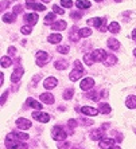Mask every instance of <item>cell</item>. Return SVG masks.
Masks as SVG:
<instances>
[{
  "mask_svg": "<svg viewBox=\"0 0 136 149\" xmlns=\"http://www.w3.org/2000/svg\"><path fill=\"white\" fill-rule=\"evenodd\" d=\"M19 141H22V140H18L15 132L14 133H10V134H7V137H6V148H7V149H18L19 146L25 148L26 145H20V144H19Z\"/></svg>",
  "mask_w": 136,
  "mask_h": 149,
  "instance_id": "6da1fadb",
  "label": "cell"
},
{
  "mask_svg": "<svg viewBox=\"0 0 136 149\" xmlns=\"http://www.w3.org/2000/svg\"><path fill=\"white\" fill-rule=\"evenodd\" d=\"M51 137L55 140V141H65L67 134L61 126H54L51 130Z\"/></svg>",
  "mask_w": 136,
  "mask_h": 149,
  "instance_id": "7a4b0ae2",
  "label": "cell"
},
{
  "mask_svg": "<svg viewBox=\"0 0 136 149\" xmlns=\"http://www.w3.org/2000/svg\"><path fill=\"white\" fill-rule=\"evenodd\" d=\"M50 59V55L47 54V52L45 51H38L36 52V63H38V66H45L46 62H49Z\"/></svg>",
  "mask_w": 136,
  "mask_h": 149,
  "instance_id": "3957f363",
  "label": "cell"
},
{
  "mask_svg": "<svg viewBox=\"0 0 136 149\" xmlns=\"http://www.w3.org/2000/svg\"><path fill=\"white\" fill-rule=\"evenodd\" d=\"M32 118H35L36 121L39 122H43V124H46V122L50 121V116L46 114V113H42V111H32Z\"/></svg>",
  "mask_w": 136,
  "mask_h": 149,
  "instance_id": "277c9868",
  "label": "cell"
},
{
  "mask_svg": "<svg viewBox=\"0 0 136 149\" xmlns=\"http://www.w3.org/2000/svg\"><path fill=\"white\" fill-rule=\"evenodd\" d=\"M92 54H93L94 61H96V62H104L105 59H107V56H108V54H107V52H105L102 49L94 50Z\"/></svg>",
  "mask_w": 136,
  "mask_h": 149,
  "instance_id": "5b68a950",
  "label": "cell"
},
{
  "mask_svg": "<svg viewBox=\"0 0 136 149\" xmlns=\"http://www.w3.org/2000/svg\"><path fill=\"white\" fill-rule=\"evenodd\" d=\"M94 86V81L93 78H85V79L81 81V90H84V91H88V90H90L92 87Z\"/></svg>",
  "mask_w": 136,
  "mask_h": 149,
  "instance_id": "8992f818",
  "label": "cell"
},
{
  "mask_svg": "<svg viewBox=\"0 0 136 149\" xmlns=\"http://www.w3.org/2000/svg\"><path fill=\"white\" fill-rule=\"evenodd\" d=\"M57 85H58V79H57V78H54V77H49V78H47V79H45V82H43V86H45V89H47V90L54 89Z\"/></svg>",
  "mask_w": 136,
  "mask_h": 149,
  "instance_id": "52a82bcc",
  "label": "cell"
},
{
  "mask_svg": "<svg viewBox=\"0 0 136 149\" xmlns=\"http://www.w3.org/2000/svg\"><path fill=\"white\" fill-rule=\"evenodd\" d=\"M16 126L22 130H26V129L31 128V121H28L27 118H18L16 120Z\"/></svg>",
  "mask_w": 136,
  "mask_h": 149,
  "instance_id": "ba28073f",
  "label": "cell"
},
{
  "mask_svg": "<svg viewBox=\"0 0 136 149\" xmlns=\"http://www.w3.org/2000/svg\"><path fill=\"white\" fill-rule=\"evenodd\" d=\"M69 38L70 40H73V42H78L81 38V35H80V30L74 26V27H72V30H70L69 32Z\"/></svg>",
  "mask_w": 136,
  "mask_h": 149,
  "instance_id": "9c48e42d",
  "label": "cell"
},
{
  "mask_svg": "<svg viewBox=\"0 0 136 149\" xmlns=\"http://www.w3.org/2000/svg\"><path fill=\"white\" fill-rule=\"evenodd\" d=\"M23 73H25L23 67H18V69H15V71L12 73V75H11V82H18V81L22 78Z\"/></svg>",
  "mask_w": 136,
  "mask_h": 149,
  "instance_id": "30bf717a",
  "label": "cell"
},
{
  "mask_svg": "<svg viewBox=\"0 0 136 149\" xmlns=\"http://www.w3.org/2000/svg\"><path fill=\"white\" fill-rule=\"evenodd\" d=\"M115 145V140L113 139H102L98 144V146L101 149H107V148H112V146Z\"/></svg>",
  "mask_w": 136,
  "mask_h": 149,
  "instance_id": "8fae6325",
  "label": "cell"
},
{
  "mask_svg": "<svg viewBox=\"0 0 136 149\" xmlns=\"http://www.w3.org/2000/svg\"><path fill=\"white\" fill-rule=\"evenodd\" d=\"M81 111L86 116H97L100 110H97L96 108H92V106H82V108H81Z\"/></svg>",
  "mask_w": 136,
  "mask_h": 149,
  "instance_id": "7c38bea8",
  "label": "cell"
},
{
  "mask_svg": "<svg viewBox=\"0 0 136 149\" xmlns=\"http://www.w3.org/2000/svg\"><path fill=\"white\" fill-rule=\"evenodd\" d=\"M41 101L42 102H45V104H47V105H53L54 104V97H53V94H50V93H43V94H41Z\"/></svg>",
  "mask_w": 136,
  "mask_h": 149,
  "instance_id": "4fadbf2b",
  "label": "cell"
},
{
  "mask_svg": "<svg viewBox=\"0 0 136 149\" xmlns=\"http://www.w3.org/2000/svg\"><path fill=\"white\" fill-rule=\"evenodd\" d=\"M25 20L27 22L30 26H34V24H36V22H38V15L36 14H27V15H25Z\"/></svg>",
  "mask_w": 136,
  "mask_h": 149,
  "instance_id": "5bb4252c",
  "label": "cell"
},
{
  "mask_svg": "<svg viewBox=\"0 0 136 149\" xmlns=\"http://www.w3.org/2000/svg\"><path fill=\"white\" fill-rule=\"evenodd\" d=\"M88 24L90 26V27H100V26L104 24V20L100 19V17H92L88 20Z\"/></svg>",
  "mask_w": 136,
  "mask_h": 149,
  "instance_id": "9a60e30c",
  "label": "cell"
},
{
  "mask_svg": "<svg viewBox=\"0 0 136 149\" xmlns=\"http://www.w3.org/2000/svg\"><path fill=\"white\" fill-rule=\"evenodd\" d=\"M108 47L111 50H113V51H116V50H119L120 49V43L117 39L115 38H109L108 39Z\"/></svg>",
  "mask_w": 136,
  "mask_h": 149,
  "instance_id": "2e32d148",
  "label": "cell"
},
{
  "mask_svg": "<svg viewBox=\"0 0 136 149\" xmlns=\"http://www.w3.org/2000/svg\"><path fill=\"white\" fill-rule=\"evenodd\" d=\"M27 106L34 108V109H36V110H41V109H42V104L38 102V101H35L34 98H28L27 100Z\"/></svg>",
  "mask_w": 136,
  "mask_h": 149,
  "instance_id": "e0dca14e",
  "label": "cell"
},
{
  "mask_svg": "<svg viewBox=\"0 0 136 149\" xmlns=\"http://www.w3.org/2000/svg\"><path fill=\"white\" fill-rule=\"evenodd\" d=\"M76 6L80 8V10H86V8H89L92 6V3L89 0H77Z\"/></svg>",
  "mask_w": 136,
  "mask_h": 149,
  "instance_id": "ac0fdd59",
  "label": "cell"
},
{
  "mask_svg": "<svg viewBox=\"0 0 136 149\" xmlns=\"http://www.w3.org/2000/svg\"><path fill=\"white\" fill-rule=\"evenodd\" d=\"M54 66H55L57 70H65V69H67L69 63H67V61H65V59H61V61H55V62H54Z\"/></svg>",
  "mask_w": 136,
  "mask_h": 149,
  "instance_id": "d6986e66",
  "label": "cell"
},
{
  "mask_svg": "<svg viewBox=\"0 0 136 149\" xmlns=\"http://www.w3.org/2000/svg\"><path fill=\"white\" fill-rule=\"evenodd\" d=\"M84 73V71H81V70H77V69H74L72 73H70V75H69V78H70V81L72 82H76V81H78L81 78V74Z\"/></svg>",
  "mask_w": 136,
  "mask_h": 149,
  "instance_id": "ffe728a7",
  "label": "cell"
},
{
  "mask_svg": "<svg viewBox=\"0 0 136 149\" xmlns=\"http://www.w3.org/2000/svg\"><path fill=\"white\" fill-rule=\"evenodd\" d=\"M102 134H104V132H102L101 129H93L90 132V139L92 140H101V137H102Z\"/></svg>",
  "mask_w": 136,
  "mask_h": 149,
  "instance_id": "44dd1931",
  "label": "cell"
},
{
  "mask_svg": "<svg viewBox=\"0 0 136 149\" xmlns=\"http://www.w3.org/2000/svg\"><path fill=\"white\" fill-rule=\"evenodd\" d=\"M27 8H31V10H36V11H46V7L43 4H39V3H27Z\"/></svg>",
  "mask_w": 136,
  "mask_h": 149,
  "instance_id": "7402d4cb",
  "label": "cell"
},
{
  "mask_svg": "<svg viewBox=\"0 0 136 149\" xmlns=\"http://www.w3.org/2000/svg\"><path fill=\"white\" fill-rule=\"evenodd\" d=\"M117 62V59H116V56L113 55V54H108V56H107V59L104 61V65L105 66H113L115 63Z\"/></svg>",
  "mask_w": 136,
  "mask_h": 149,
  "instance_id": "603a6c76",
  "label": "cell"
},
{
  "mask_svg": "<svg viewBox=\"0 0 136 149\" xmlns=\"http://www.w3.org/2000/svg\"><path fill=\"white\" fill-rule=\"evenodd\" d=\"M66 22L65 20H60V22H55V23H53L51 28L53 30H60V31H62V30H65L66 28Z\"/></svg>",
  "mask_w": 136,
  "mask_h": 149,
  "instance_id": "cb8c5ba5",
  "label": "cell"
},
{
  "mask_svg": "<svg viewBox=\"0 0 136 149\" xmlns=\"http://www.w3.org/2000/svg\"><path fill=\"white\" fill-rule=\"evenodd\" d=\"M125 105H127V108H129V109H136V97L135 95H129L125 101Z\"/></svg>",
  "mask_w": 136,
  "mask_h": 149,
  "instance_id": "d4e9b609",
  "label": "cell"
},
{
  "mask_svg": "<svg viewBox=\"0 0 136 149\" xmlns=\"http://www.w3.org/2000/svg\"><path fill=\"white\" fill-rule=\"evenodd\" d=\"M108 30H109V32H112V34H119L120 32V24L117 23V22H112L111 24H109Z\"/></svg>",
  "mask_w": 136,
  "mask_h": 149,
  "instance_id": "484cf974",
  "label": "cell"
},
{
  "mask_svg": "<svg viewBox=\"0 0 136 149\" xmlns=\"http://www.w3.org/2000/svg\"><path fill=\"white\" fill-rule=\"evenodd\" d=\"M84 62H85V65H88V66H92V65L96 62L92 52H89V54H85V55H84Z\"/></svg>",
  "mask_w": 136,
  "mask_h": 149,
  "instance_id": "4316f807",
  "label": "cell"
},
{
  "mask_svg": "<svg viewBox=\"0 0 136 149\" xmlns=\"http://www.w3.org/2000/svg\"><path fill=\"white\" fill-rule=\"evenodd\" d=\"M15 19H16V15L14 12H8V14L3 15V20L6 23H12V22H15Z\"/></svg>",
  "mask_w": 136,
  "mask_h": 149,
  "instance_id": "83f0119b",
  "label": "cell"
},
{
  "mask_svg": "<svg viewBox=\"0 0 136 149\" xmlns=\"http://www.w3.org/2000/svg\"><path fill=\"white\" fill-rule=\"evenodd\" d=\"M62 40V35L61 34H51L49 36V42L50 43H60Z\"/></svg>",
  "mask_w": 136,
  "mask_h": 149,
  "instance_id": "f1b7e54d",
  "label": "cell"
},
{
  "mask_svg": "<svg viewBox=\"0 0 136 149\" xmlns=\"http://www.w3.org/2000/svg\"><path fill=\"white\" fill-rule=\"evenodd\" d=\"M111 111H112V108L108 104H101L100 105V113H102V114H109Z\"/></svg>",
  "mask_w": 136,
  "mask_h": 149,
  "instance_id": "f546056e",
  "label": "cell"
},
{
  "mask_svg": "<svg viewBox=\"0 0 136 149\" xmlns=\"http://www.w3.org/2000/svg\"><path fill=\"white\" fill-rule=\"evenodd\" d=\"M0 63H1V67H10L11 63H12V61H11V58H8V56H1V59H0Z\"/></svg>",
  "mask_w": 136,
  "mask_h": 149,
  "instance_id": "4dcf8cb0",
  "label": "cell"
},
{
  "mask_svg": "<svg viewBox=\"0 0 136 149\" xmlns=\"http://www.w3.org/2000/svg\"><path fill=\"white\" fill-rule=\"evenodd\" d=\"M80 35L82 38H88V36H90L92 35V30L90 28H81L80 30Z\"/></svg>",
  "mask_w": 136,
  "mask_h": 149,
  "instance_id": "1f68e13d",
  "label": "cell"
},
{
  "mask_svg": "<svg viewBox=\"0 0 136 149\" xmlns=\"http://www.w3.org/2000/svg\"><path fill=\"white\" fill-rule=\"evenodd\" d=\"M55 20V12H50V14L46 15L45 17V22L46 23H51V22Z\"/></svg>",
  "mask_w": 136,
  "mask_h": 149,
  "instance_id": "d6a6232c",
  "label": "cell"
},
{
  "mask_svg": "<svg viewBox=\"0 0 136 149\" xmlns=\"http://www.w3.org/2000/svg\"><path fill=\"white\" fill-rule=\"evenodd\" d=\"M73 94H74L73 89H66L65 93H63V98H65V100H70V98L73 97Z\"/></svg>",
  "mask_w": 136,
  "mask_h": 149,
  "instance_id": "836d02e7",
  "label": "cell"
},
{
  "mask_svg": "<svg viewBox=\"0 0 136 149\" xmlns=\"http://www.w3.org/2000/svg\"><path fill=\"white\" fill-rule=\"evenodd\" d=\"M20 32L23 35H30L32 32V28H31V26H25V27H22L20 28Z\"/></svg>",
  "mask_w": 136,
  "mask_h": 149,
  "instance_id": "e575fe53",
  "label": "cell"
},
{
  "mask_svg": "<svg viewBox=\"0 0 136 149\" xmlns=\"http://www.w3.org/2000/svg\"><path fill=\"white\" fill-rule=\"evenodd\" d=\"M69 46H58L57 47V51L60 52V54H67L69 52Z\"/></svg>",
  "mask_w": 136,
  "mask_h": 149,
  "instance_id": "d590c367",
  "label": "cell"
},
{
  "mask_svg": "<svg viewBox=\"0 0 136 149\" xmlns=\"http://www.w3.org/2000/svg\"><path fill=\"white\" fill-rule=\"evenodd\" d=\"M15 134H16V137H18V139H20L22 141H26V140H28V134H27V133L15 132Z\"/></svg>",
  "mask_w": 136,
  "mask_h": 149,
  "instance_id": "8d00e7d4",
  "label": "cell"
},
{
  "mask_svg": "<svg viewBox=\"0 0 136 149\" xmlns=\"http://www.w3.org/2000/svg\"><path fill=\"white\" fill-rule=\"evenodd\" d=\"M86 98H89V100H93V101H98V97H97V93H94V91H92V93H88L86 95H85Z\"/></svg>",
  "mask_w": 136,
  "mask_h": 149,
  "instance_id": "74e56055",
  "label": "cell"
},
{
  "mask_svg": "<svg viewBox=\"0 0 136 149\" xmlns=\"http://www.w3.org/2000/svg\"><path fill=\"white\" fill-rule=\"evenodd\" d=\"M61 4H62L63 7H66V8H72V6H73L72 0H61Z\"/></svg>",
  "mask_w": 136,
  "mask_h": 149,
  "instance_id": "f35d334b",
  "label": "cell"
},
{
  "mask_svg": "<svg viewBox=\"0 0 136 149\" xmlns=\"http://www.w3.org/2000/svg\"><path fill=\"white\" fill-rule=\"evenodd\" d=\"M53 10H54V12H55V14H60V15L65 14V11H63L61 7H58V6H53Z\"/></svg>",
  "mask_w": 136,
  "mask_h": 149,
  "instance_id": "ab89813d",
  "label": "cell"
},
{
  "mask_svg": "<svg viewBox=\"0 0 136 149\" xmlns=\"http://www.w3.org/2000/svg\"><path fill=\"white\" fill-rule=\"evenodd\" d=\"M67 125H69V126H70L72 129H74V128H77V125H78V122H77L76 120H69Z\"/></svg>",
  "mask_w": 136,
  "mask_h": 149,
  "instance_id": "60d3db41",
  "label": "cell"
},
{
  "mask_svg": "<svg viewBox=\"0 0 136 149\" xmlns=\"http://www.w3.org/2000/svg\"><path fill=\"white\" fill-rule=\"evenodd\" d=\"M74 69L81 70V71H84V67H82V65H81L80 61H76V62H74Z\"/></svg>",
  "mask_w": 136,
  "mask_h": 149,
  "instance_id": "b9f144b4",
  "label": "cell"
},
{
  "mask_svg": "<svg viewBox=\"0 0 136 149\" xmlns=\"http://www.w3.org/2000/svg\"><path fill=\"white\" fill-rule=\"evenodd\" d=\"M70 16L73 17V19H81L82 14H81V12H72V14H70Z\"/></svg>",
  "mask_w": 136,
  "mask_h": 149,
  "instance_id": "7bdbcfd3",
  "label": "cell"
},
{
  "mask_svg": "<svg viewBox=\"0 0 136 149\" xmlns=\"http://www.w3.org/2000/svg\"><path fill=\"white\" fill-rule=\"evenodd\" d=\"M22 10H23V8H22V6H15V7H14V14L15 15H16V14H20Z\"/></svg>",
  "mask_w": 136,
  "mask_h": 149,
  "instance_id": "ee69618b",
  "label": "cell"
},
{
  "mask_svg": "<svg viewBox=\"0 0 136 149\" xmlns=\"http://www.w3.org/2000/svg\"><path fill=\"white\" fill-rule=\"evenodd\" d=\"M81 124H84V125H92V124H93V121H92V120H88V118H82V120H81Z\"/></svg>",
  "mask_w": 136,
  "mask_h": 149,
  "instance_id": "f6af8a7d",
  "label": "cell"
},
{
  "mask_svg": "<svg viewBox=\"0 0 136 149\" xmlns=\"http://www.w3.org/2000/svg\"><path fill=\"white\" fill-rule=\"evenodd\" d=\"M15 52H16V50H15L14 47H10V49H8V54H11V55H15Z\"/></svg>",
  "mask_w": 136,
  "mask_h": 149,
  "instance_id": "bcb514c9",
  "label": "cell"
},
{
  "mask_svg": "<svg viewBox=\"0 0 136 149\" xmlns=\"http://www.w3.org/2000/svg\"><path fill=\"white\" fill-rule=\"evenodd\" d=\"M7 91L6 93H3V95H1V105H4V101H6V98H7Z\"/></svg>",
  "mask_w": 136,
  "mask_h": 149,
  "instance_id": "7dc6e473",
  "label": "cell"
},
{
  "mask_svg": "<svg viewBox=\"0 0 136 149\" xmlns=\"http://www.w3.org/2000/svg\"><path fill=\"white\" fill-rule=\"evenodd\" d=\"M69 142H65L63 145H60V149H66V148H69Z\"/></svg>",
  "mask_w": 136,
  "mask_h": 149,
  "instance_id": "c3c4849f",
  "label": "cell"
},
{
  "mask_svg": "<svg viewBox=\"0 0 136 149\" xmlns=\"http://www.w3.org/2000/svg\"><path fill=\"white\" fill-rule=\"evenodd\" d=\"M132 38H133V40L136 42V28H135V30H133V31H132Z\"/></svg>",
  "mask_w": 136,
  "mask_h": 149,
  "instance_id": "681fc988",
  "label": "cell"
},
{
  "mask_svg": "<svg viewBox=\"0 0 136 149\" xmlns=\"http://www.w3.org/2000/svg\"><path fill=\"white\" fill-rule=\"evenodd\" d=\"M7 6H8V3H7V1H3V3H1V10H3L4 7H7Z\"/></svg>",
  "mask_w": 136,
  "mask_h": 149,
  "instance_id": "f907efd6",
  "label": "cell"
},
{
  "mask_svg": "<svg viewBox=\"0 0 136 149\" xmlns=\"http://www.w3.org/2000/svg\"><path fill=\"white\" fill-rule=\"evenodd\" d=\"M3 82H4V78H3V74H0V83L3 85Z\"/></svg>",
  "mask_w": 136,
  "mask_h": 149,
  "instance_id": "816d5d0a",
  "label": "cell"
},
{
  "mask_svg": "<svg viewBox=\"0 0 136 149\" xmlns=\"http://www.w3.org/2000/svg\"><path fill=\"white\" fill-rule=\"evenodd\" d=\"M41 79V75H38V77H34V82H36V81H39Z\"/></svg>",
  "mask_w": 136,
  "mask_h": 149,
  "instance_id": "f5cc1de1",
  "label": "cell"
},
{
  "mask_svg": "<svg viewBox=\"0 0 136 149\" xmlns=\"http://www.w3.org/2000/svg\"><path fill=\"white\" fill-rule=\"evenodd\" d=\"M109 149H121V148H120V146H116V145H113V146H112V148H109Z\"/></svg>",
  "mask_w": 136,
  "mask_h": 149,
  "instance_id": "db71d44e",
  "label": "cell"
},
{
  "mask_svg": "<svg viewBox=\"0 0 136 149\" xmlns=\"http://www.w3.org/2000/svg\"><path fill=\"white\" fill-rule=\"evenodd\" d=\"M42 1H43V3H49L50 0H42Z\"/></svg>",
  "mask_w": 136,
  "mask_h": 149,
  "instance_id": "11a10c76",
  "label": "cell"
},
{
  "mask_svg": "<svg viewBox=\"0 0 136 149\" xmlns=\"http://www.w3.org/2000/svg\"><path fill=\"white\" fill-rule=\"evenodd\" d=\"M115 1H117V3H120V1H121V0H115Z\"/></svg>",
  "mask_w": 136,
  "mask_h": 149,
  "instance_id": "9f6ffc18",
  "label": "cell"
},
{
  "mask_svg": "<svg viewBox=\"0 0 136 149\" xmlns=\"http://www.w3.org/2000/svg\"><path fill=\"white\" fill-rule=\"evenodd\" d=\"M133 54H135V56H136V50H135V51H133Z\"/></svg>",
  "mask_w": 136,
  "mask_h": 149,
  "instance_id": "6f0895ef",
  "label": "cell"
},
{
  "mask_svg": "<svg viewBox=\"0 0 136 149\" xmlns=\"http://www.w3.org/2000/svg\"><path fill=\"white\" fill-rule=\"evenodd\" d=\"M96 1H102V0H96Z\"/></svg>",
  "mask_w": 136,
  "mask_h": 149,
  "instance_id": "680465c9",
  "label": "cell"
}]
</instances>
